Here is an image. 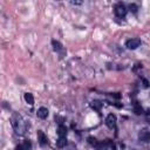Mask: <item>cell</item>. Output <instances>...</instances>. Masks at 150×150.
I'll list each match as a JSON object with an SVG mask.
<instances>
[{"label":"cell","instance_id":"cell-5","mask_svg":"<svg viewBox=\"0 0 150 150\" xmlns=\"http://www.w3.org/2000/svg\"><path fill=\"white\" fill-rule=\"evenodd\" d=\"M105 124L109 129H114L116 127V116L114 114H109L105 118Z\"/></svg>","mask_w":150,"mask_h":150},{"label":"cell","instance_id":"cell-14","mask_svg":"<svg viewBox=\"0 0 150 150\" xmlns=\"http://www.w3.org/2000/svg\"><path fill=\"white\" fill-rule=\"evenodd\" d=\"M134 112H135L136 115H141V114H143V108H142L138 103H136V104L134 105Z\"/></svg>","mask_w":150,"mask_h":150},{"label":"cell","instance_id":"cell-8","mask_svg":"<svg viewBox=\"0 0 150 150\" xmlns=\"http://www.w3.org/2000/svg\"><path fill=\"white\" fill-rule=\"evenodd\" d=\"M36 115H38L39 118H42V120H43V118H47V116H48V109L45 108V107H41V108L38 109Z\"/></svg>","mask_w":150,"mask_h":150},{"label":"cell","instance_id":"cell-10","mask_svg":"<svg viewBox=\"0 0 150 150\" xmlns=\"http://www.w3.org/2000/svg\"><path fill=\"white\" fill-rule=\"evenodd\" d=\"M57 134H59L60 137H66V135H67V128L64 125H59Z\"/></svg>","mask_w":150,"mask_h":150},{"label":"cell","instance_id":"cell-11","mask_svg":"<svg viewBox=\"0 0 150 150\" xmlns=\"http://www.w3.org/2000/svg\"><path fill=\"white\" fill-rule=\"evenodd\" d=\"M25 101L28 103V104H34V97H33V94L30 93H26L25 94Z\"/></svg>","mask_w":150,"mask_h":150},{"label":"cell","instance_id":"cell-4","mask_svg":"<svg viewBox=\"0 0 150 150\" xmlns=\"http://www.w3.org/2000/svg\"><path fill=\"white\" fill-rule=\"evenodd\" d=\"M141 45V40L139 39H130L125 42V47L128 49H136L137 47H139Z\"/></svg>","mask_w":150,"mask_h":150},{"label":"cell","instance_id":"cell-19","mask_svg":"<svg viewBox=\"0 0 150 150\" xmlns=\"http://www.w3.org/2000/svg\"><path fill=\"white\" fill-rule=\"evenodd\" d=\"M71 4L73 5H80V4H82L81 1H71Z\"/></svg>","mask_w":150,"mask_h":150},{"label":"cell","instance_id":"cell-17","mask_svg":"<svg viewBox=\"0 0 150 150\" xmlns=\"http://www.w3.org/2000/svg\"><path fill=\"white\" fill-rule=\"evenodd\" d=\"M145 118H146V121L150 123V110H149V111L145 114Z\"/></svg>","mask_w":150,"mask_h":150},{"label":"cell","instance_id":"cell-3","mask_svg":"<svg viewBox=\"0 0 150 150\" xmlns=\"http://www.w3.org/2000/svg\"><path fill=\"white\" fill-rule=\"evenodd\" d=\"M138 138H139V141H142V142H149L150 141V130L149 129H146V128H144V129H142L139 132H138Z\"/></svg>","mask_w":150,"mask_h":150},{"label":"cell","instance_id":"cell-1","mask_svg":"<svg viewBox=\"0 0 150 150\" xmlns=\"http://www.w3.org/2000/svg\"><path fill=\"white\" fill-rule=\"evenodd\" d=\"M11 124H12L14 131L18 135H23L26 132V124H25L22 117L19 114H16V112L12 114V116H11Z\"/></svg>","mask_w":150,"mask_h":150},{"label":"cell","instance_id":"cell-9","mask_svg":"<svg viewBox=\"0 0 150 150\" xmlns=\"http://www.w3.org/2000/svg\"><path fill=\"white\" fill-rule=\"evenodd\" d=\"M90 107H91V109H94V110H96V111H100L101 108H102V102L98 101V100H94V101L90 103Z\"/></svg>","mask_w":150,"mask_h":150},{"label":"cell","instance_id":"cell-7","mask_svg":"<svg viewBox=\"0 0 150 150\" xmlns=\"http://www.w3.org/2000/svg\"><path fill=\"white\" fill-rule=\"evenodd\" d=\"M30 148H32L30 141H29V139H26V141H23L22 144L16 145V146L14 148V150H30Z\"/></svg>","mask_w":150,"mask_h":150},{"label":"cell","instance_id":"cell-13","mask_svg":"<svg viewBox=\"0 0 150 150\" xmlns=\"http://www.w3.org/2000/svg\"><path fill=\"white\" fill-rule=\"evenodd\" d=\"M52 45H53L54 50H56V52H60V50L62 49V45H61L59 41H56V40H53V41H52Z\"/></svg>","mask_w":150,"mask_h":150},{"label":"cell","instance_id":"cell-12","mask_svg":"<svg viewBox=\"0 0 150 150\" xmlns=\"http://www.w3.org/2000/svg\"><path fill=\"white\" fill-rule=\"evenodd\" d=\"M66 144H67L66 137H59V139L56 141V146H57V148H63Z\"/></svg>","mask_w":150,"mask_h":150},{"label":"cell","instance_id":"cell-18","mask_svg":"<svg viewBox=\"0 0 150 150\" xmlns=\"http://www.w3.org/2000/svg\"><path fill=\"white\" fill-rule=\"evenodd\" d=\"M143 83H144V87H145V88H146V87L149 86V83H148V81H146V80H144V79H143Z\"/></svg>","mask_w":150,"mask_h":150},{"label":"cell","instance_id":"cell-2","mask_svg":"<svg viewBox=\"0 0 150 150\" xmlns=\"http://www.w3.org/2000/svg\"><path fill=\"white\" fill-rule=\"evenodd\" d=\"M114 12H115V15H116L117 18H124L125 14H127V12H128V9H127V7H125L122 2H118V4L115 5Z\"/></svg>","mask_w":150,"mask_h":150},{"label":"cell","instance_id":"cell-16","mask_svg":"<svg viewBox=\"0 0 150 150\" xmlns=\"http://www.w3.org/2000/svg\"><path fill=\"white\" fill-rule=\"evenodd\" d=\"M129 8H130V11H132L134 13H136V12H137V6H136L135 4H131V5L129 6Z\"/></svg>","mask_w":150,"mask_h":150},{"label":"cell","instance_id":"cell-6","mask_svg":"<svg viewBox=\"0 0 150 150\" xmlns=\"http://www.w3.org/2000/svg\"><path fill=\"white\" fill-rule=\"evenodd\" d=\"M38 141L41 145L48 144V138H47V136L45 135V132L42 130H38Z\"/></svg>","mask_w":150,"mask_h":150},{"label":"cell","instance_id":"cell-15","mask_svg":"<svg viewBox=\"0 0 150 150\" xmlns=\"http://www.w3.org/2000/svg\"><path fill=\"white\" fill-rule=\"evenodd\" d=\"M88 143H89L90 145H94V146H97V145H98L97 139H96L95 137H93V136H89V137H88Z\"/></svg>","mask_w":150,"mask_h":150}]
</instances>
